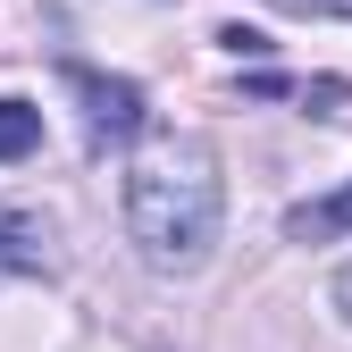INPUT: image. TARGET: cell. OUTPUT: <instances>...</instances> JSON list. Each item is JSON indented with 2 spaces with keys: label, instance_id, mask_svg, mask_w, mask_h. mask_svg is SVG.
Returning <instances> with one entry per match:
<instances>
[{
  "label": "cell",
  "instance_id": "277c9868",
  "mask_svg": "<svg viewBox=\"0 0 352 352\" xmlns=\"http://www.w3.org/2000/svg\"><path fill=\"white\" fill-rule=\"evenodd\" d=\"M285 235L294 243H336V235H352V185H336L319 201H294L285 210Z\"/></svg>",
  "mask_w": 352,
  "mask_h": 352
},
{
  "label": "cell",
  "instance_id": "52a82bcc",
  "mask_svg": "<svg viewBox=\"0 0 352 352\" xmlns=\"http://www.w3.org/2000/svg\"><path fill=\"white\" fill-rule=\"evenodd\" d=\"M285 17H352V0H277Z\"/></svg>",
  "mask_w": 352,
  "mask_h": 352
},
{
  "label": "cell",
  "instance_id": "3957f363",
  "mask_svg": "<svg viewBox=\"0 0 352 352\" xmlns=\"http://www.w3.org/2000/svg\"><path fill=\"white\" fill-rule=\"evenodd\" d=\"M51 269H59V252H51V218L0 201V285H9V277H51Z\"/></svg>",
  "mask_w": 352,
  "mask_h": 352
},
{
  "label": "cell",
  "instance_id": "7a4b0ae2",
  "mask_svg": "<svg viewBox=\"0 0 352 352\" xmlns=\"http://www.w3.org/2000/svg\"><path fill=\"white\" fill-rule=\"evenodd\" d=\"M59 84L84 101V135H93V151H109V143H135L143 126H151V109H143V84H126V76H101V67L67 59V67H59Z\"/></svg>",
  "mask_w": 352,
  "mask_h": 352
},
{
  "label": "cell",
  "instance_id": "ba28073f",
  "mask_svg": "<svg viewBox=\"0 0 352 352\" xmlns=\"http://www.w3.org/2000/svg\"><path fill=\"white\" fill-rule=\"evenodd\" d=\"M327 302H336V319H344V327H352V260H344V269H336V277H327Z\"/></svg>",
  "mask_w": 352,
  "mask_h": 352
},
{
  "label": "cell",
  "instance_id": "5b68a950",
  "mask_svg": "<svg viewBox=\"0 0 352 352\" xmlns=\"http://www.w3.org/2000/svg\"><path fill=\"white\" fill-rule=\"evenodd\" d=\"M25 151H42V109L34 101H0V168L25 160Z\"/></svg>",
  "mask_w": 352,
  "mask_h": 352
},
{
  "label": "cell",
  "instance_id": "6da1fadb",
  "mask_svg": "<svg viewBox=\"0 0 352 352\" xmlns=\"http://www.w3.org/2000/svg\"><path fill=\"white\" fill-rule=\"evenodd\" d=\"M218 227H227V185H218V151L201 135H168L151 160L126 168V235H135L143 269L160 277L210 269Z\"/></svg>",
  "mask_w": 352,
  "mask_h": 352
},
{
  "label": "cell",
  "instance_id": "8992f818",
  "mask_svg": "<svg viewBox=\"0 0 352 352\" xmlns=\"http://www.w3.org/2000/svg\"><path fill=\"white\" fill-rule=\"evenodd\" d=\"M218 51H235V59H260V51H269V34H252V25H218Z\"/></svg>",
  "mask_w": 352,
  "mask_h": 352
}]
</instances>
